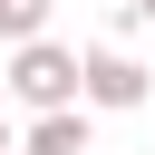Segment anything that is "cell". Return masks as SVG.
<instances>
[{
	"instance_id": "obj_4",
	"label": "cell",
	"mask_w": 155,
	"mask_h": 155,
	"mask_svg": "<svg viewBox=\"0 0 155 155\" xmlns=\"http://www.w3.org/2000/svg\"><path fill=\"white\" fill-rule=\"evenodd\" d=\"M48 10H58V0H0V39H10V48H19V39H39V29H48Z\"/></svg>"
},
{
	"instance_id": "obj_6",
	"label": "cell",
	"mask_w": 155,
	"mask_h": 155,
	"mask_svg": "<svg viewBox=\"0 0 155 155\" xmlns=\"http://www.w3.org/2000/svg\"><path fill=\"white\" fill-rule=\"evenodd\" d=\"M126 19H155V0H126Z\"/></svg>"
},
{
	"instance_id": "obj_5",
	"label": "cell",
	"mask_w": 155,
	"mask_h": 155,
	"mask_svg": "<svg viewBox=\"0 0 155 155\" xmlns=\"http://www.w3.org/2000/svg\"><path fill=\"white\" fill-rule=\"evenodd\" d=\"M0 155H19V136H10V116H0Z\"/></svg>"
},
{
	"instance_id": "obj_2",
	"label": "cell",
	"mask_w": 155,
	"mask_h": 155,
	"mask_svg": "<svg viewBox=\"0 0 155 155\" xmlns=\"http://www.w3.org/2000/svg\"><path fill=\"white\" fill-rule=\"evenodd\" d=\"M155 97V78L116 48V39H97V48H78V107H107V116H126V107H145Z\"/></svg>"
},
{
	"instance_id": "obj_1",
	"label": "cell",
	"mask_w": 155,
	"mask_h": 155,
	"mask_svg": "<svg viewBox=\"0 0 155 155\" xmlns=\"http://www.w3.org/2000/svg\"><path fill=\"white\" fill-rule=\"evenodd\" d=\"M0 87H10L29 116H48V107H78V48H58V39H19Z\"/></svg>"
},
{
	"instance_id": "obj_3",
	"label": "cell",
	"mask_w": 155,
	"mask_h": 155,
	"mask_svg": "<svg viewBox=\"0 0 155 155\" xmlns=\"http://www.w3.org/2000/svg\"><path fill=\"white\" fill-rule=\"evenodd\" d=\"M19 155H97V145H87V107H48V116H29Z\"/></svg>"
}]
</instances>
